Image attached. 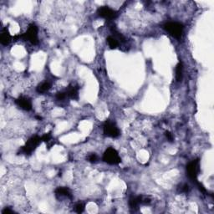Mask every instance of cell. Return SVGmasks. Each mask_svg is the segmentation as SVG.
I'll use <instances>...</instances> for the list:
<instances>
[{
  "label": "cell",
  "instance_id": "obj_13",
  "mask_svg": "<svg viewBox=\"0 0 214 214\" xmlns=\"http://www.w3.org/2000/svg\"><path fill=\"white\" fill-rule=\"evenodd\" d=\"M183 64L180 62L176 65V79L177 81H181L183 79Z\"/></svg>",
  "mask_w": 214,
  "mask_h": 214
},
{
  "label": "cell",
  "instance_id": "obj_9",
  "mask_svg": "<svg viewBox=\"0 0 214 214\" xmlns=\"http://www.w3.org/2000/svg\"><path fill=\"white\" fill-rule=\"evenodd\" d=\"M12 40V37L10 35L9 32L7 30V28L3 29V31L0 35V42L3 45H8Z\"/></svg>",
  "mask_w": 214,
  "mask_h": 214
},
{
  "label": "cell",
  "instance_id": "obj_2",
  "mask_svg": "<svg viewBox=\"0 0 214 214\" xmlns=\"http://www.w3.org/2000/svg\"><path fill=\"white\" fill-rule=\"evenodd\" d=\"M103 160L110 165H117L121 161L118 152L112 147L108 148L105 151L103 155Z\"/></svg>",
  "mask_w": 214,
  "mask_h": 214
},
{
  "label": "cell",
  "instance_id": "obj_7",
  "mask_svg": "<svg viewBox=\"0 0 214 214\" xmlns=\"http://www.w3.org/2000/svg\"><path fill=\"white\" fill-rule=\"evenodd\" d=\"M98 15L103 18V19H107L108 21H110L112 19H116L117 16V13L115 10L111 9L108 6H103L101 7L99 9L97 10Z\"/></svg>",
  "mask_w": 214,
  "mask_h": 214
},
{
  "label": "cell",
  "instance_id": "obj_3",
  "mask_svg": "<svg viewBox=\"0 0 214 214\" xmlns=\"http://www.w3.org/2000/svg\"><path fill=\"white\" fill-rule=\"evenodd\" d=\"M20 38L24 39L25 40L29 41L31 44H37L39 43L38 38V27L35 24H30L28 30L20 36Z\"/></svg>",
  "mask_w": 214,
  "mask_h": 214
},
{
  "label": "cell",
  "instance_id": "obj_20",
  "mask_svg": "<svg viewBox=\"0 0 214 214\" xmlns=\"http://www.w3.org/2000/svg\"><path fill=\"white\" fill-rule=\"evenodd\" d=\"M42 141L44 142H50L51 140V135L50 134V133H48V134H44L42 137Z\"/></svg>",
  "mask_w": 214,
  "mask_h": 214
},
{
  "label": "cell",
  "instance_id": "obj_16",
  "mask_svg": "<svg viewBox=\"0 0 214 214\" xmlns=\"http://www.w3.org/2000/svg\"><path fill=\"white\" fill-rule=\"evenodd\" d=\"M138 200L140 204L147 205L150 204V202H151V199L149 198L148 197H145V196H139Z\"/></svg>",
  "mask_w": 214,
  "mask_h": 214
},
{
  "label": "cell",
  "instance_id": "obj_21",
  "mask_svg": "<svg viewBox=\"0 0 214 214\" xmlns=\"http://www.w3.org/2000/svg\"><path fill=\"white\" fill-rule=\"evenodd\" d=\"M165 135H166V137H167V140H168L169 142H172V141H173V135H172V134L171 132H169V131H166Z\"/></svg>",
  "mask_w": 214,
  "mask_h": 214
},
{
  "label": "cell",
  "instance_id": "obj_23",
  "mask_svg": "<svg viewBox=\"0 0 214 214\" xmlns=\"http://www.w3.org/2000/svg\"><path fill=\"white\" fill-rule=\"evenodd\" d=\"M3 214H6V213H12L13 212V210H11L10 208H4L3 210V212H2Z\"/></svg>",
  "mask_w": 214,
  "mask_h": 214
},
{
  "label": "cell",
  "instance_id": "obj_6",
  "mask_svg": "<svg viewBox=\"0 0 214 214\" xmlns=\"http://www.w3.org/2000/svg\"><path fill=\"white\" fill-rule=\"evenodd\" d=\"M200 171V165H199V160H192V162L186 166V173L188 176L192 180L197 182V177Z\"/></svg>",
  "mask_w": 214,
  "mask_h": 214
},
{
  "label": "cell",
  "instance_id": "obj_8",
  "mask_svg": "<svg viewBox=\"0 0 214 214\" xmlns=\"http://www.w3.org/2000/svg\"><path fill=\"white\" fill-rule=\"evenodd\" d=\"M16 103L18 104L20 108H22L24 110H30L32 109V103L31 101L27 97L21 96L19 99L16 100Z\"/></svg>",
  "mask_w": 214,
  "mask_h": 214
},
{
  "label": "cell",
  "instance_id": "obj_1",
  "mask_svg": "<svg viewBox=\"0 0 214 214\" xmlns=\"http://www.w3.org/2000/svg\"><path fill=\"white\" fill-rule=\"evenodd\" d=\"M163 28L174 38L179 39L183 32V25L177 22H168L163 25Z\"/></svg>",
  "mask_w": 214,
  "mask_h": 214
},
{
  "label": "cell",
  "instance_id": "obj_19",
  "mask_svg": "<svg viewBox=\"0 0 214 214\" xmlns=\"http://www.w3.org/2000/svg\"><path fill=\"white\" fill-rule=\"evenodd\" d=\"M67 96V93L66 92H59L57 93L56 94V98L59 100V101H62L64 99H65Z\"/></svg>",
  "mask_w": 214,
  "mask_h": 214
},
{
  "label": "cell",
  "instance_id": "obj_12",
  "mask_svg": "<svg viewBox=\"0 0 214 214\" xmlns=\"http://www.w3.org/2000/svg\"><path fill=\"white\" fill-rule=\"evenodd\" d=\"M50 88V84L49 82H44V83H42V84H40V85H39L37 86L36 90L39 94H42V93H44V92L49 90Z\"/></svg>",
  "mask_w": 214,
  "mask_h": 214
},
{
  "label": "cell",
  "instance_id": "obj_10",
  "mask_svg": "<svg viewBox=\"0 0 214 214\" xmlns=\"http://www.w3.org/2000/svg\"><path fill=\"white\" fill-rule=\"evenodd\" d=\"M66 93L69 97L74 100H77L79 97V88L76 85H69Z\"/></svg>",
  "mask_w": 214,
  "mask_h": 214
},
{
  "label": "cell",
  "instance_id": "obj_22",
  "mask_svg": "<svg viewBox=\"0 0 214 214\" xmlns=\"http://www.w3.org/2000/svg\"><path fill=\"white\" fill-rule=\"evenodd\" d=\"M181 187H182V188H181V192H187L189 191V186L188 185H186V184H184V185H183Z\"/></svg>",
  "mask_w": 214,
  "mask_h": 214
},
{
  "label": "cell",
  "instance_id": "obj_14",
  "mask_svg": "<svg viewBox=\"0 0 214 214\" xmlns=\"http://www.w3.org/2000/svg\"><path fill=\"white\" fill-rule=\"evenodd\" d=\"M139 205H140V202H139L138 197H131L129 199V206L131 209H134V210L137 209Z\"/></svg>",
  "mask_w": 214,
  "mask_h": 214
},
{
  "label": "cell",
  "instance_id": "obj_5",
  "mask_svg": "<svg viewBox=\"0 0 214 214\" xmlns=\"http://www.w3.org/2000/svg\"><path fill=\"white\" fill-rule=\"evenodd\" d=\"M103 131H104L105 135L111 138H116L120 134V131L117 128L116 124L111 122L110 120H107L105 122L103 126Z\"/></svg>",
  "mask_w": 214,
  "mask_h": 214
},
{
  "label": "cell",
  "instance_id": "obj_4",
  "mask_svg": "<svg viewBox=\"0 0 214 214\" xmlns=\"http://www.w3.org/2000/svg\"><path fill=\"white\" fill-rule=\"evenodd\" d=\"M41 142H43L42 138L38 136V135L32 136L31 138L26 142L25 146H23L21 151L26 155H30L36 149V147L40 144Z\"/></svg>",
  "mask_w": 214,
  "mask_h": 214
},
{
  "label": "cell",
  "instance_id": "obj_17",
  "mask_svg": "<svg viewBox=\"0 0 214 214\" xmlns=\"http://www.w3.org/2000/svg\"><path fill=\"white\" fill-rule=\"evenodd\" d=\"M87 159H88V160L90 161V162H96L98 160V157L96 156V154H94V153H91V154H90L88 156V157H87Z\"/></svg>",
  "mask_w": 214,
  "mask_h": 214
},
{
  "label": "cell",
  "instance_id": "obj_18",
  "mask_svg": "<svg viewBox=\"0 0 214 214\" xmlns=\"http://www.w3.org/2000/svg\"><path fill=\"white\" fill-rule=\"evenodd\" d=\"M84 210H85V206H84L83 203H78V204L76 206V212H78V213H81V212H84Z\"/></svg>",
  "mask_w": 214,
  "mask_h": 214
},
{
  "label": "cell",
  "instance_id": "obj_11",
  "mask_svg": "<svg viewBox=\"0 0 214 214\" xmlns=\"http://www.w3.org/2000/svg\"><path fill=\"white\" fill-rule=\"evenodd\" d=\"M55 193H56L58 196L67 197H69V198H71V197H72L69 189L67 188V187H58V188L55 190Z\"/></svg>",
  "mask_w": 214,
  "mask_h": 214
},
{
  "label": "cell",
  "instance_id": "obj_15",
  "mask_svg": "<svg viewBox=\"0 0 214 214\" xmlns=\"http://www.w3.org/2000/svg\"><path fill=\"white\" fill-rule=\"evenodd\" d=\"M106 40L110 49H116L119 46V42L114 38L113 36H109Z\"/></svg>",
  "mask_w": 214,
  "mask_h": 214
}]
</instances>
